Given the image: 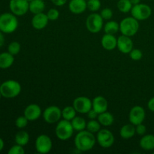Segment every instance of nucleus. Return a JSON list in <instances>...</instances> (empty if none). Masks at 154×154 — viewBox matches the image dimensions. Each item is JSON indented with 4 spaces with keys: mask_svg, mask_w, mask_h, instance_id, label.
Segmentation results:
<instances>
[{
    "mask_svg": "<svg viewBox=\"0 0 154 154\" xmlns=\"http://www.w3.org/2000/svg\"><path fill=\"white\" fill-rule=\"evenodd\" d=\"M96 144V138L93 133L88 130L78 132L75 138V144L77 150L81 152L88 151L93 148Z\"/></svg>",
    "mask_w": 154,
    "mask_h": 154,
    "instance_id": "obj_1",
    "label": "nucleus"
},
{
    "mask_svg": "<svg viewBox=\"0 0 154 154\" xmlns=\"http://www.w3.org/2000/svg\"><path fill=\"white\" fill-rule=\"evenodd\" d=\"M18 26V20L13 13H4L0 14V30L3 33H12Z\"/></svg>",
    "mask_w": 154,
    "mask_h": 154,
    "instance_id": "obj_2",
    "label": "nucleus"
},
{
    "mask_svg": "<svg viewBox=\"0 0 154 154\" xmlns=\"http://www.w3.org/2000/svg\"><path fill=\"white\" fill-rule=\"evenodd\" d=\"M0 92L3 97L11 99L17 96L21 92V86L18 81L8 80L0 85Z\"/></svg>",
    "mask_w": 154,
    "mask_h": 154,
    "instance_id": "obj_3",
    "label": "nucleus"
},
{
    "mask_svg": "<svg viewBox=\"0 0 154 154\" xmlns=\"http://www.w3.org/2000/svg\"><path fill=\"white\" fill-rule=\"evenodd\" d=\"M138 29L139 23L138 20L134 18L133 17L124 18L120 23V30L121 33L129 37L135 35L138 32Z\"/></svg>",
    "mask_w": 154,
    "mask_h": 154,
    "instance_id": "obj_4",
    "label": "nucleus"
},
{
    "mask_svg": "<svg viewBox=\"0 0 154 154\" xmlns=\"http://www.w3.org/2000/svg\"><path fill=\"white\" fill-rule=\"evenodd\" d=\"M74 132L73 126L69 120H63L59 121L56 127V135L59 139L66 141L72 136Z\"/></svg>",
    "mask_w": 154,
    "mask_h": 154,
    "instance_id": "obj_5",
    "label": "nucleus"
},
{
    "mask_svg": "<svg viewBox=\"0 0 154 154\" xmlns=\"http://www.w3.org/2000/svg\"><path fill=\"white\" fill-rule=\"evenodd\" d=\"M131 13L132 16L138 20H144L150 17L152 14V10L147 5L139 3L132 8Z\"/></svg>",
    "mask_w": 154,
    "mask_h": 154,
    "instance_id": "obj_6",
    "label": "nucleus"
},
{
    "mask_svg": "<svg viewBox=\"0 0 154 154\" xmlns=\"http://www.w3.org/2000/svg\"><path fill=\"white\" fill-rule=\"evenodd\" d=\"M87 28L90 32L97 33L101 31L103 26V18L101 14L93 13L90 14L86 20Z\"/></svg>",
    "mask_w": 154,
    "mask_h": 154,
    "instance_id": "obj_7",
    "label": "nucleus"
},
{
    "mask_svg": "<svg viewBox=\"0 0 154 154\" xmlns=\"http://www.w3.org/2000/svg\"><path fill=\"white\" fill-rule=\"evenodd\" d=\"M9 8L14 15L22 16L29 10V2L27 0H10Z\"/></svg>",
    "mask_w": 154,
    "mask_h": 154,
    "instance_id": "obj_8",
    "label": "nucleus"
},
{
    "mask_svg": "<svg viewBox=\"0 0 154 154\" xmlns=\"http://www.w3.org/2000/svg\"><path fill=\"white\" fill-rule=\"evenodd\" d=\"M62 117V111L60 108L55 105L49 106L43 112V117L45 122L52 124L60 121Z\"/></svg>",
    "mask_w": 154,
    "mask_h": 154,
    "instance_id": "obj_9",
    "label": "nucleus"
},
{
    "mask_svg": "<svg viewBox=\"0 0 154 154\" xmlns=\"http://www.w3.org/2000/svg\"><path fill=\"white\" fill-rule=\"evenodd\" d=\"M73 107L80 114H87L93 108V102L86 96H80L74 100Z\"/></svg>",
    "mask_w": 154,
    "mask_h": 154,
    "instance_id": "obj_10",
    "label": "nucleus"
},
{
    "mask_svg": "<svg viewBox=\"0 0 154 154\" xmlns=\"http://www.w3.org/2000/svg\"><path fill=\"white\" fill-rule=\"evenodd\" d=\"M52 147V141L47 135H41L36 138L35 148L38 153L42 154L49 153Z\"/></svg>",
    "mask_w": 154,
    "mask_h": 154,
    "instance_id": "obj_11",
    "label": "nucleus"
},
{
    "mask_svg": "<svg viewBox=\"0 0 154 154\" xmlns=\"http://www.w3.org/2000/svg\"><path fill=\"white\" fill-rule=\"evenodd\" d=\"M97 141L101 147L108 148L114 144V137L111 131L108 129H100L97 134Z\"/></svg>",
    "mask_w": 154,
    "mask_h": 154,
    "instance_id": "obj_12",
    "label": "nucleus"
},
{
    "mask_svg": "<svg viewBox=\"0 0 154 154\" xmlns=\"http://www.w3.org/2000/svg\"><path fill=\"white\" fill-rule=\"evenodd\" d=\"M129 121L135 126L141 124L145 119V111L141 106H135L131 109L129 115Z\"/></svg>",
    "mask_w": 154,
    "mask_h": 154,
    "instance_id": "obj_13",
    "label": "nucleus"
},
{
    "mask_svg": "<svg viewBox=\"0 0 154 154\" xmlns=\"http://www.w3.org/2000/svg\"><path fill=\"white\" fill-rule=\"evenodd\" d=\"M117 47L123 54H129L133 48V42L129 36L122 35L117 38Z\"/></svg>",
    "mask_w": 154,
    "mask_h": 154,
    "instance_id": "obj_14",
    "label": "nucleus"
},
{
    "mask_svg": "<svg viewBox=\"0 0 154 154\" xmlns=\"http://www.w3.org/2000/svg\"><path fill=\"white\" fill-rule=\"evenodd\" d=\"M42 115V109L40 106L36 104H31L26 108L24 111V116L29 121H34L38 120Z\"/></svg>",
    "mask_w": 154,
    "mask_h": 154,
    "instance_id": "obj_15",
    "label": "nucleus"
},
{
    "mask_svg": "<svg viewBox=\"0 0 154 154\" xmlns=\"http://www.w3.org/2000/svg\"><path fill=\"white\" fill-rule=\"evenodd\" d=\"M48 20L49 19L48 17V15L42 12V13L35 14V16L32 19V25L33 28H35V29H43L48 25Z\"/></svg>",
    "mask_w": 154,
    "mask_h": 154,
    "instance_id": "obj_16",
    "label": "nucleus"
},
{
    "mask_svg": "<svg viewBox=\"0 0 154 154\" xmlns=\"http://www.w3.org/2000/svg\"><path fill=\"white\" fill-rule=\"evenodd\" d=\"M93 109L95 110L98 114H102L108 110V101L103 96H96L93 100Z\"/></svg>",
    "mask_w": 154,
    "mask_h": 154,
    "instance_id": "obj_17",
    "label": "nucleus"
},
{
    "mask_svg": "<svg viewBox=\"0 0 154 154\" xmlns=\"http://www.w3.org/2000/svg\"><path fill=\"white\" fill-rule=\"evenodd\" d=\"M69 10L74 14H81L87 8L86 0H71L69 4Z\"/></svg>",
    "mask_w": 154,
    "mask_h": 154,
    "instance_id": "obj_18",
    "label": "nucleus"
},
{
    "mask_svg": "<svg viewBox=\"0 0 154 154\" xmlns=\"http://www.w3.org/2000/svg\"><path fill=\"white\" fill-rule=\"evenodd\" d=\"M102 45L107 51H112L117 48V39L114 35L105 34L102 38Z\"/></svg>",
    "mask_w": 154,
    "mask_h": 154,
    "instance_id": "obj_19",
    "label": "nucleus"
},
{
    "mask_svg": "<svg viewBox=\"0 0 154 154\" xmlns=\"http://www.w3.org/2000/svg\"><path fill=\"white\" fill-rule=\"evenodd\" d=\"M14 58L12 54L8 52L0 54V69H8L13 65Z\"/></svg>",
    "mask_w": 154,
    "mask_h": 154,
    "instance_id": "obj_20",
    "label": "nucleus"
},
{
    "mask_svg": "<svg viewBox=\"0 0 154 154\" xmlns=\"http://www.w3.org/2000/svg\"><path fill=\"white\" fill-rule=\"evenodd\" d=\"M135 133H136V131H135V125H133L132 123L124 125L121 128L120 132V136L123 139H129V138H132Z\"/></svg>",
    "mask_w": 154,
    "mask_h": 154,
    "instance_id": "obj_21",
    "label": "nucleus"
},
{
    "mask_svg": "<svg viewBox=\"0 0 154 154\" xmlns=\"http://www.w3.org/2000/svg\"><path fill=\"white\" fill-rule=\"evenodd\" d=\"M140 146L145 150H154V135H147L143 136L140 141Z\"/></svg>",
    "mask_w": 154,
    "mask_h": 154,
    "instance_id": "obj_22",
    "label": "nucleus"
},
{
    "mask_svg": "<svg viewBox=\"0 0 154 154\" xmlns=\"http://www.w3.org/2000/svg\"><path fill=\"white\" fill-rule=\"evenodd\" d=\"M45 9V3L43 0H33L29 2V11L34 14L42 13Z\"/></svg>",
    "mask_w": 154,
    "mask_h": 154,
    "instance_id": "obj_23",
    "label": "nucleus"
},
{
    "mask_svg": "<svg viewBox=\"0 0 154 154\" xmlns=\"http://www.w3.org/2000/svg\"><path fill=\"white\" fill-rule=\"evenodd\" d=\"M98 120H99V122L102 126H110L114 123V116L111 113L105 111V112L99 114V116H98Z\"/></svg>",
    "mask_w": 154,
    "mask_h": 154,
    "instance_id": "obj_24",
    "label": "nucleus"
},
{
    "mask_svg": "<svg viewBox=\"0 0 154 154\" xmlns=\"http://www.w3.org/2000/svg\"><path fill=\"white\" fill-rule=\"evenodd\" d=\"M29 135L28 132H26V131H19L15 135L16 144L23 146V147L29 143Z\"/></svg>",
    "mask_w": 154,
    "mask_h": 154,
    "instance_id": "obj_25",
    "label": "nucleus"
},
{
    "mask_svg": "<svg viewBox=\"0 0 154 154\" xmlns=\"http://www.w3.org/2000/svg\"><path fill=\"white\" fill-rule=\"evenodd\" d=\"M71 123L73 126L74 130H76L78 132L84 130V129L87 127V123L85 120L81 117H75V118L72 119Z\"/></svg>",
    "mask_w": 154,
    "mask_h": 154,
    "instance_id": "obj_26",
    "label": "nucleus"
},
{
    "mask_svg": "<svg viewBox=\"0 0 154 154\" xmlns=\"http://www.w3.org/2000/svg\"><path fill=\"white\" fill-rule=\"evenodd\" d=\"M120 30V24L116 21H109L105 26V32L106 34H116Z\"/></svg>",
    "mask_w": 154,
    "mask_h": 154,
    "instance_id": "obj_27",
    "label": "nucleus"
},
{
    "mask_svg": "<svg viewBox=\"0 0 154 154\" xmlns=\"http://www.w3.org/2000/svg\"><path fill=\"white\" fill-rule=\"evenodd\" d=\"M76 110L75 109L74 107L72 106H67L62 111V117L65 120H69L72 121V119L75 118L76 117Z\"/></svg>",
    "mask_w": 154,
    "mask_h": 154,
    "instance_id": "obj_28",
    "label": "nucleus"
},
{
    "mask_svg": "<svg viewBox=\"0 0 154 154\" xmlns=\"http://www.w3.org/2000/svg\"><path fill=\"white\" fill-rule=\"evenodd\" d=\"M117 8L123 13H128L132 8L130 0H119L117 2Z\"/></svg>",
    "mask_w": 154,
    "mask_h": 154,
    "instance_id": "obj_29",
    "label": "nucleus"
},
{
    "mask_svg": "<svg viewBox=\"0 0 154 154\" xmlns=\"http://www.w3.org/2000/svg\"><path fill=\"white\" fill-rule=\"evenodd\" d=\"M87 130L92 133H96L98 132L101 129V123H99V120L96 121V120H91L87 123Z\"/></svg>",
    "mask_w": 154,
    "mask_h": 154,
    "instance_id": "obj_30",
    "label": "nucleus"
},
{
    "mask_svg": "<svg viewBox=\"0 0 154 154\" xmlns=\"http://www.w3.org/2000/svg\"><path fill=\"white\" fill-rule=\"evenodd\" d=\"M20 51V45L17 42H13L9 44L8 47V52L10 53L13 56L17 55Z\"/></svg>",
    "mask_w": 154,
    "mask_h": 154,
    "instance_id": "obj_31",
    "label": "nucleus"
},
{
    "mask_svg": "<svg viewBox=\"0 0 154 154\" xmlns=\"http://www.w3.org/2000/svg\"><path fill=\"white\" fill-rule=\"evenodd\" d=\"M87 3V8H89V10H90L93 12L97 11L101 8L100 0H88Z\"/></svg>",
    "mask_w": 154,
    "mask_h": 154,
    "instance_id": "obj_32",
    "label": "nucleus"
},
{
    "mask_svg": "<svg viewBox=\"0 0 154 154\" xmlns=\"http://www.w3.org/2000/svg\"><path fill=\"white\" fill-rule=\"evenodd\" d=\"M29 120L25 117V116H20V117H17L15 121V125L19 129H23L28 124Z\"/></svg>",
    "mask_w": 154,
    "mask_h": 154,
    "instance_id": "obj_33",
    "label": "nucleus"
},
{
    "mask_svg": "<svg viewBox=\"0 0 154 154\" xmlns=\"http://www.w3.org/2000/svg\"><path fill=\"white\" fill-rule=\"evenodd\" d=\"M129 55H130L131 59L133 60H135V61L140 60L143 57L142 52H141V50H139V49L132 50V51L129 53Z\"/></svg>",
    "mask_w": 154,
    "mask_h": 154,
    "instance_id": "obj_34",
    "label": "nucleus"
},
{
    "mask_svg": "<svg viewBox=\"0 0 154 154\" xmlns=\"http://www.w3.org/2000/svg\"><path fill=\"white\" fill-rule=\"evenodd\" d=\"M25 153V150H24L23 146L19 145V144H16V145L13 146L10 148L8 150V154H24Z\"/></svg>",
    "mask_w": 154,
    "mask_h": 154,
    "instance_id": "obj_35",
    "label": "nucleus"
},
{
    "mask_svg": "<svg viewBox=\"0 0 154 154\" xmlns=\"http://www.w3.org/2000/svg\"><path fill=\"white\" fill-rule=\"evenodd\" d=\"M48 17L50 20H56L59 18L60 12L58 10L55 8H51L48 12Z\"/></svg>",
    "mask_w": 154,
    "mask_h": 154,
    "instance_id": "obj_36",
    "label": "nucleus"
},
{
    "mask_svg": "<svg viewBox=\"0 0 154 154\" xmlns=\"http://www.w3.org/2000/svg\"><path fill=\"white\" fill-rule=\"evenodd\" d=\"M100 14L103 20H110L113 16V11L111 8H105L102 9Z\"/></svg>",
    "mask_w": 154,
    "mask_h": 154,
    "instance_id": "obj_37",
    "label": "nucleus"
},
{
    "mask_svg": "<svg viewBox=\"0 0 154 154\" xmlns=\"http://www.w3.org/2000/svg\"><path fill=\"white\" fill-rule=\"evenodd\" d=\"M135 131H136V133L139 135H144L147 131V128L144 125L141 123V124L137 125L136 127H135Z\"/></svg>",
    "mask_w": 154,
    "mask_h": 154,
    "instance_id": "obj_38",
    "label": "nucleus"
},
{
    "mask_svg": "<svg viewBox=\"0 0 154 154\" xmlns=\"http://www.w3.org/2000/svg\"><path fill=\"white\" fill-rule=\"evenodd\" d=\"M87 115H88L89 118L90 119H91V120H95L96 117H98L99 114H98V113L96 112L95 110H93V108H92V109L90 110L88 113H87Z\"/></svg>",
    "mask_w": 154,
    "mask_h": 154,
    "instance_id": "obj_39",
    "label": "nucleus"
},
{
    "mask_svg": "<svg viewBox=\"0 0 154 154\" xmlns=\"http://www.w3.org/2000/svg\"><path fill=\"white\" fill-rule=\"evenodd\" d=\"M51 2L57 6H63L66 4L67 0H51Z\"/></svg>",
    "mask_w": 154,
    "mask_h": 154,
    "instance_id": "obj_40",
    "label": "nucleus"
},
{
    "mask_svg": "<svg viewBox=\"0 0 154 154\" xmlns=\"http://www.w3.org/2000/svg\"><path fill=\"white\" fill-rule=\"evenodd\" d=\"M147 106H148V108L150 110V111L154 112V97L149 100L148 104H147Z\"/></svg>",
    "mask_w": 154,
    "mask_h": 154,
    "instance_id": "obj_41",
    "label": "nucleus"
},
{
    "mask_svg": "<svg viewBox=\"0 0 154 154\" xmlns=\"http://www.w3.org/2000/svg\"><path fill=\"white\" fill-rule=\"evenodd\" d=\"M2 32L0 30V48L2 47L5 44V37L2 34Z\"/></svg>",
    "mask_w": 154,
    "mask_h": 154,
    "instance_id": "obj_42",
    "label": "nucleus"
},
{
    "mask_svg": "<svg viewBox=\"0 0 154 154\" xmlns=\"http://www.w3.org/2000/svg\"><path fill=\"white\" fill-rule=\"evenodd\" d=\"M4 145H5L4 141H3V140L0 138V151L3 150V148H4Z\"/></svg>",
    "mask_w": 154,
    "mask_h": 154,
    "instance_id": "obj_43",
    "label": "nucleus"
},
{
    "mask_svg": "<svg viewBox=\"0 0 154 154\" xmlns=\"http://www.w3.org/2000/svg\"><path fill=\"white\" fill-rule=\"evenodd\" d=\"M131 3L132 4V5H138L139 4L141 0H130Z\"/></svg>",
    "mask_w": 154,
    "mask_h": 154,
    "instance_id": "obj_44",
    "label": "nucleus"
},
{
    "mask_svg": "<svg viewBox=\"0 0 154 154\" xmlns=\"http://www.w3.org/2000/svg\"><path fill=\"white\" fill-rule=\"evenodd\" d=\"M27 1H28V2H30L33 1V0H27Z\"/></svg>",
    "mask_w": 154,
    "mask_h": 154,
    "instance_id": "obj_45",
    "label": "nucleus"
},
{
    "mask_svg": "<svg viewBox=\"0 0 154 154\" xmlns=\"http://www.w3.org/2000/svg\"><path fill=\"white\" fill-rule=\"evenodd\" d=\"M2 94H1V92H0V99H1V97H2Z\"/></svg>",
    "mask_w": 154,
    "mask_h": 154,
    "instance_id": "obj_46",
    "label": "nucleus"
},
{
    "mask_svg": "<svg viewBox=\"0 0 154 154\" xmlns=\"http://www.w3.org/2000/svg\"><path fill=\"white\" fill-rule=\"evenodd\" d=\"M153 154H154V152H153Z\"/></svg>",
    "mask_w": 154,
    "mask_h": 154,
    "instance_id": "obj_47",
    "label": "nucleus"
}]
</instances>
